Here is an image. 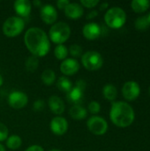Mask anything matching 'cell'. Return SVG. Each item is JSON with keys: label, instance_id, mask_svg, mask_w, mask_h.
Masks as SVG:
<instances>
[{"label": "cell", "instance_id": "cell-1", "mask_svg": "<svg viewBox=\"0 0 150 151\" xmlns=\"http://www.w3.org/2000/svg\"><path fill=\"white\" fill-rule=\"evenodd\" d=\"M24 42L27 50L33 56L45 57L50 49L48 35L40 27H30L24 35Z\"/></svg>", "mask_w": 150, "mask_h": 151}, {"label": "cell", "instance_id": "cell-2", "mask_svg": "<svg viewBox=\"0 0 150 151\" xmlns=\"http://www.w3.org/2000/svg\"><path fill=\"white\" fill-rule=\"evenodd\" d=\"M135 118L133 107L126 102L118 101L112 104L110 119L111 122L119 127H126L132 125Z\"/></svg>", "mask_w": 150, "mask_h": 151}, {"label": "cell", "instance_id": "cell-3", "mask_svg": "<svg viewBox=\"0 0 150 151\" xmlns=\"http://www.w3.org/2000/svg\"><path fill=\"white\" fill-rule=\"evenodd\" d=\"M71 35V28L65 22H57L53 24L49 31L50 40L56 44H63Z\"/></svg>", "mask_w": 150, "mask_h": 151}, {"label": "cell", "instance_id": "cell-4", "mask_svg": "<svg viewBox=\"0 0 150 151\" xmlns=\"http://www.w3.org/2000/svg\"><path fill=\"white\" fill-rule=\"evenodd\" d=\"M126 12L122 8L118 6L110 8L104 15V21L111 28H120L126 23Z\"/></svg>", "mask_w": 150, "mask_h": 151}, {"label": "cell", "instance_id": "cell-5", "mask_svg": "<svg viewBox=\"0 0 150 151\" xmlns=\"http://www.w3.org/2000/svg\"><path fill=\"white\" fill-rule=\"evenodd\" d=\"M25 28V22L20 17L12 16L5 19L3 25V32L7 37H16L19 35Z\"/></svg>", "mask_w": 150, "mask_h": 151}, {"label": "cell", "instance_id": "cell-6", "mask_svg": "<svg viewBox=\"0 0 150 151\" xmlns=\"http://www.w3.org/2000/svg\"><path fill=\"white\" fill-rule=\"evenodd\" d=\"M81 63L87 70L96 71L103 66V58L99 52L89 50L81 56Z\"/></svg>", "mask_w": 150, "mask_h": 151}, {"label": "cell", "instance_id": "cell-7", "mask_svg": "<svg viewBox=\"0 0 150 151\" xmlns=\"http://www.w3.org/2000/svg\"><path fill=\"white\" fill-rule=\"evenodd\" d=\"M88 130L95 135H103L108 130L107 121L99 116H92L87 121Z\"/></svg>", "mask_w": 150, "mask_h": 151}, {"label": "cell", "instance_id": "cell-8", "mask_svg": "<svg viewBox=\"0 0 150 151\" xmlns=\"http://www.w3.org/2000/svg\"><path fill=\"white\" fill-rule=\"evenodd\" d=\"M87 87V83L83 80H78L76 84L66 94V98L69 103L74 104L77 105L78 104L81 103L84 97V90Z\"/></svg>", "mask_w": 150, "mask_h": 151}, {"label": "cell", "instance_id": "cell-9", "mask_svg": "<svg viewBox=\"0 0 150 151\" xmlns=\"http://www.w3.org/2000/svg\"><path fill=\"white\" fill-rule=\"evenodd\" d=\"M28 103L27 96L21 91H13L8 96V104L12 109L19 110L24 108Z\"/></svg>", "mask_w": 150, "mask_h": 151}, {"label": "cell", "instance_id": "cell-10", "mask_svg": "<svg viewBox=\"0 0 150 151\" xmlns=\"http://www.w3.org/2000/svg\"><path fill=\"white\" fill-rule=\"evenodd\" d=\"M122 94L127 101H133L141 94L140 85L133 81H126L122 87Z\"/></svg>", "mask_w": 150, "mask_h": 151}, {"label": "cell", "instance_id": "cell-11", "mask_svg": "<svg viewBox=\"0 0 150 151\" xmlns=\"http://www.w3.org/2000/svg\"><path fill=\"white\" fill-rule=\"evenodd\" d=\"M40 16L45 24L51 25L55 24L57 19V12L56 7H54L52 4H44L41 7Z\"/></svg>", "mask_w": 150, "mask_h": 151}, {"label": "cell", "instance_id": "cell-12", "mask_svg": "<svg viewBox=\"0 0 150 151\" xmlns=\"http://www.w3.org/2000/svg\"><path fill=\"white\" fill-rule=\"evenodd\" d=\"M50 128L55 135L62 136L68 130V122L65 118L57 116L53 118L50 121Z\"/></svg>", "mask_w": 150, "mask_h": 151}, {"label": "cell", "instance_id": "cell-13", "mask_svg": "<svg viewBox=\"0 0 150 151\" xmlns=\"http://www.w3.org/2000/svg\"><path fill=\"white\" fill-rule=\"evenodd\" d=\"M80 70V64L74 58H66L60 65V71L66 76H71L77 73Z\"/></svg>", "mask_w": 150, "mask_h": 151}, {"label": "cell", "instance_id": "cell-14", "mask_svg": "<svg viewBox=\"0 0 150 151\" xmlns=\"http://www.w3.org/2000/svg\"><path fill=\"white\" fill-rule=\"evenodd\" d=\"M101 27L95 22H89L83 27L82 34L83 36L88 40L97 39L101 35Z\"/></svg>", "mask_w": 150, "mask_h": 151}, {"label": "cell", "instance_id": "cell-15", "mask_svg": "<svg viewBox=\"0 0 150 151\" xmlns=\"http://www.w3.org/2000/svg\"><path fill=\"white\" fill-rule=\"evenodd\" d=\"M64 11L65 16L72 19H77L80 18L84 13L82 5L78 3H70Z\"/></svg>", "mask_w": 150, "mask_h": 151}, {"label": "cell", "instance_id": "cell-16", "mask_svg": "<svg viewBox=\"0 0 150 151\" xmlns=\"http://www.w3.org/2000/svg\"><path fill=\"white\" fill-rule=\"evenodd\" d=\"M14 11L20 17H27L32 10V4L28 0H17L13 4Z\"/></svg>", "mask_w": 150, "mask_h": 151}, {"label": "cell", "instance_id": "cell-17", "mask_svg": "<svg viewBox=\"0 0 150 151\" xmlns=\"http://www.w3.org/2000/svg\"><path fill=\"white\" fill-rule=\"evenodd\" d=\"M49 108L56 115H61L65 111V104L64 101L57 96H51L49 98Z\"/></svg>", "mask_w": 150, "mask_h": 151}, {"label": "cell", "instance_id": "cell-18", "mask_svg": "<svg viewBox=\"0 0 150 151\" xmlns=\"http://www.w3.org/2000/svg\"><path fill=\"white\" fill-rule=\"evenodd\" d=\"M69 114H70L71 118L75 120H82L87 118L88 111L85 108H83L80 104H77V105H73L70 108Z\"/></svg>", "mask_w": 150, "mask_h": 151}, {"label": "cell", "instance_id": "cell-19", "mask_svg": "<svg viewBox=\"0 0 150 151\" xmlns=\"http://www.w3.org/2000/svg\"><path fill=\"white\" fill-rule=\"evenodd\" d=\"M72 82L65 76L59 77L57 81V88L64 93L67 94L72 88Z\"/></svg>", "mask_w": 150, "mask_h": 151}, {"label": "cell", "instance_id": "cell-20", "mask_svg": "<svg viewBox=\"0 0 150 151\" xmlns=\"http://www.w3.org/2000/svg\"><path fill=\"white\" fill-rule=\"evenodd\" d=\"M103 96L109 100V101H114L118 96V90H117V88L113 85V84H111V83H108L106 84L103 88Z\"/></svg>", "mask_w": 150, "mask_h": 151}, {"label": "cell", "instance_id": "cell-21", "mask_svg": "<svg viewBox=\"0 0 150 151\" xmlns=\"http://www.w3.org/2000/svg\"><path fill=\"white\" fill-rule=\"evenodd\" d=\"M21 145H22V140L17 134L11 135L6 140V146L8 149L11 150H15L19 149L21 147Z\"/></svg>", "mask_w": 150, "mask_h": 151}, {"label": "cell", "instance_id": "cell-22", "mask_svg": "<svg viewBox=\"0 0 150 151\" xmlns=\"http://www.w3.org/2000/svg\"><path fill=\"white\" fill-rule=\"evenodd\" d=\"M150 2L149 0H133L131 3L133 10L136 12H143L149 9Z\"/></svg>", "mask_w": 150, "mask_h": 151}, {"label": "cell", "instance_id": "cell-23", "mask_svg": "<svg viewBox=\"0 0 150 151\" xmlns=\"http://www.w3.org/2000/svg\"><path fill=\"white\" fill-rule=\"evenodd\" d=\"M56 81V73L51 69H46L42 73V81L46 86H51Z\"/></svg>", "mask_w": 150, "mask_h": 151}, {"label": "cell", "instance_id": "cell-24", "mask_svg": "<svg viewBox=\"0 0 150 151\" xmlns=\"http://www.w3.org/2000/svg\"><path fill=\"white\" fill-rule=\"evenodd\" d=\"M25 66L27 72L30 73H34L39 66V59L38 58H36L35 56H30L27 58L26 63H25Z\"/></svg>", "mask_w": 150, "mask_h": 151}, {"label": "cell", "instance_id": "cell-25", "mask_svg": "<svg viewBox=\"0 0 150 151\" xmlns=\"http://www.w3.org/2000/svg\"><path fill=\"white\" fill-rule=\"evenodd\" d=\"M54 55L58 60H65L68 56V49L64 44H58L54 50Z\"/></svg>", "mask_w": 150, "mask_h": 151}, {"label": "cell", "instance_id": "cell-26", "mask_svg": "<svg viewBox=\"0 0 150 151\" xmlns=\"http://www.w3.org/2000/svg\"><path fill=\"white\" fill-rule=\"evenodd\" d=\"M135 27L138 30H146L149 27L150 23L148 19V16H141L136 19L134 22Z\"/></svg>", "mask_w": 150, "mask_h": 151}, {"label": "cell", "instance_id": "cell-27", "mask_svg": "<svg viewBox=\"0 0 150 151\" xmlns=\"http://www.w3.org/2000/svg\"><path fill=\"white\" fill-rule=\"evenodd\" d=\"M68 53L73 58H79L82 56V47L79 44H72L68 50Z\"/></svg>", "mask_w": 150, "mask_h": 151}, {"label": "cell", "instance_id": "cell-28", "mask_svg": "<svg viewBox=\"0 0 150 151\" xmlns=\"http://www.w3.org/2000/svg\"><path fill=\"white\" fill-rule=\"evenodd\" d=\"M88 111L92 114H97L101 111V105L96 101H92L88 104Z\"/></svg>", "mask_w": 150, "mask_h": 151}, {"label": "cell", "instance_id": "cell-29", "mask_svg": "<svg viewBox=\"0 0 150 151\" xmlns=\"http://www.w3.org/2000/svg\"><path fill=\"white\" fill-rule=\"evenodd\" d=\"M8 134H9V130L7 127L4 124L0 123V142L6 141L8 138Z\"/></svg>", "mask_w": 150, "mask_h": 151}, {"label": "cell", "instance_id": "cell-30", "mask_svg": "<svg viewBox=\"0 0 150 151\" xmlns=\"http://www.w3.org/2000/svg\"><path fill=\"white\" fill-rule=\"evenodd\" d=\"M99 4L98 0H81L80 4L82 7H87V8H94Z\"/></svg>", "mask_w": 150, "mask_h": 151}, {"label": "cell", "instance_id": "cell-31", "mask_svg": "<svg viewBox=\"0 0 150 151\" xmlns=\"http://www.w3.org/2000/svg\"><path fill=\"white\" fill-rule=\"evenodd\" d=\"M44 102L41 99H38L36 101H34V104H33V109L34 111H41L44 109Z\"/></svg>", "mask_w": 150, "mask_h": 151}, {"label": "cell", "instance_id": "cell-32", "mask_svg": "<svg viewBox=\"0 0 150 151\" xmlns=\"http://www.w3.org/2000/svg\"><path fill=\"white\" fill-rule=\"evenodd\" d=\"M69 4L70 2L68 0H58L57 2V6L59 10H65Z\"/></svg>", "mask_w": 150, "mask_h": 151}, {"label": "cell", "instance_id": "cell-33", "mask_svg": "<svg viewBox=\"0 0 150 151\" xmlns=\"http://www.w3.org/2000/svg\"><path fill=\"white\" fill-rule=\"evenodd\" d=\"M25 151H44V150L40 145H32V146L28 147Z\"/></svg>", "mask_w": 150, "mask_h": 151}, {"label": "cell", "instance_id": "cell-34", "mask_svg": "<svg viewBox=\"0 0 150 151\" xmlns=\"http://www.w3.org/2000/svg\"><path fill=\"white\" fill-rule=\"evenodd\" d=\"M97 15H98V12L95 11V10H94V11L90 12L87 15V19H92L95 18Z\"/></svg>", "mask_w": 150, "mask_h": 151}, {"label": "cell", "instance_id": "cell-35", "mask_svg": "<svg viewBox=\"0 0 150 151\" xmlns=\"http://www.w3.org/2000/svg\"><path fill=\"white\" fill-rule=\"evenodd\" d=\"M33 4L34 5V6H36V7H42V3L41 2V1H39V0H34V2H33Z\"/></svg>", "mask_w": 150, "mask_h": 151}, {"label": "cell", "instance_id": "cell-36", "mask_svg": "<svg viewBox=\"0 0 150 151\" xmlns=\"http://www.w3.org/2000/svg\"><path fill=\"white\" fill-rule=\"evenodd\" d=\"M108 6H109V4H108V3H103V4L100 5V10H104V9H106Z\"/></svg>", "mask_w": 150, "mask_h": 151}, {"label": "cell", "instance_id": "cell-37", "mask_svg": "<svg viewBox=\"0 0 150 151\" xmlns=\"http://www.w3.org/2000/svg\"><path fill=\"white\" fill-rule=\"evenodd\" d=\"M3 82H4V81H3V77H2V75L0 74V87L3 85Z\"/></svg>", "mask_w": 150, "mask_h": 151}, {"label": "cell", "instance_id": "cell-38", "mask_svg": "<svg viewBox=\"0 0 150 151\" xmlns=\"http://www.w3.org/2000/svg\"><path fill=\"white\" fill-rule=\"evenodd\" d=\"M0 151H6L5 150V149H4V147L0 143Z\"/></svg>", "mask_w": 150, "mask_h": 151}, {"label": "cell", "instance_id": "cell-39", "mask_svg": "<svg viewBox=\"0 0 150 151\" xmlns=\"http://www.w3.org/2000/svg\"><path fill=\"white\" fill-rule=\"evenodd\" d=\"M49 151H62V150H57V149H52V150H49Z\"/></svg>", "mask_w": 150, "mask_h": 151}, {"label": "cell", "instance_id": "cell-40", "mask_svg": "<svg viewBox=\"0 0 150 151\" xmlns=\"http://www.w3.org/2000/svg\"><path fill=\"white\" fill-rule=\"evenodd\" d=\"M148 19H149V23H150V13L148 15Z\"/></svg>", "mask_w": 150, "mask_h": 151}, {"label": "cell", "instance_id": "cell-41", "mask_svg": "<svg viewBox=\"0 0 150 151\" xmlns=\"http://www.w3.org/2000/svg\"><path fill=\"white\" fill-rule=\"evenodd\" d=\"M149 95H150V87H149Z\"/></svg>", "mask_w": 150, "mask_h": 151}]
</instances>
